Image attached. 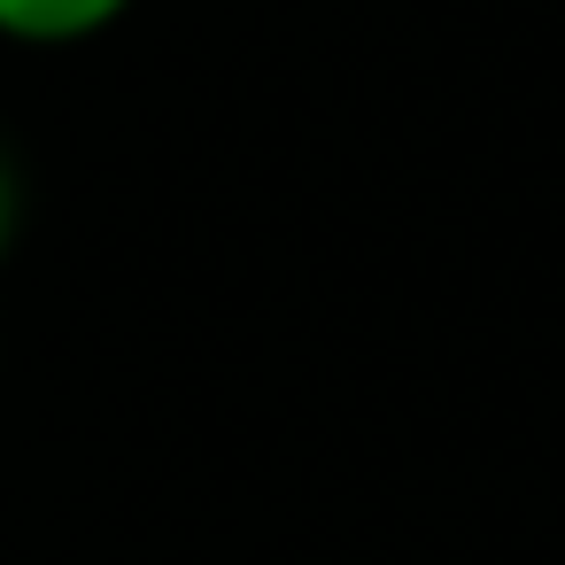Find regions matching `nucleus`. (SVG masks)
Instances as JSON below:
<instances>
[{
    "instance_id": "obj_1",
    "label": "nucleus",
    "mask_w": 565,
    "mask_h": 565,
    "mask_svg": "<svg viewBox=\"0 0 565 565\" xmlns=\"http://www.w3.org/2000/svg\"><path fill=\"white\" fill-rule=\"evenodd\" d=\"M117 17H132V0H0V40L78 47V40H102Z\"/></svg>"
},
{
    "instance_id": "obj_2",
    "label": "nucleus",
    "mask_w": 565,
    "mask_h": 565,
    "mask_svg": "<svg viewBox=\"0 0 565 565\" xmlns=\"http://www.w3.org/2000/svg\"><path fill=\"white\" fill-rule=\"evenodd\" d=\"M17 217H24V186H17V156L0 148V256L17 248Z\"/></svg>"
}]
</instances>
